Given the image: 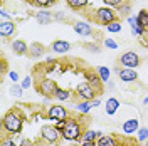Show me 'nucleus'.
Returning <instances> with one entry per match:
<instances>
[{
  "label": "nucleus",
  "mask_w": 148,
  "mask_h": 146,
  "mask_svg": "<svg viewBox=\"0 0 148 146\" xmlns=\"http://www.w3.org/2000/svg\"><path fill=\"white\" fill-rule=\"evenodd\" d=\"M24 121H25V118L17 108L9 109L2 118V129L7 134H20L22 128H24Z\"/></svg>",
  "instance_id": "nucleus-1"
},
{
  "label": "nucleus",
  "mask_w": 148,
  "mask_h": 146,
  "mask_svg": "<svg viewBox=\"0 0 148 146\" xmlns=\"http://www.w3.org/2000/svg\"><path fill=\"white\" fill-rule=\"evenodd\" d=\"M84 131H86V128H84L83 121H77L76 118H69L64 131L61 134H62V139H66V141H83Z\"/></svg>",
  "instance_id": "nucleus-2"
},
{
  "label": "nucleus",
  "mask_w": 148,
  "mask_h": 146,
  "mask_svg": "<svg viewBox=\"0 0 148 146\" xmlns=\"http://www.w3.org/2000/svg\"><path fill=\"white\" fill-rule=\"evenodd\" d=\"M94 20L98 24H101V25H108L111 22L118 20V14L111 7H99V9L94 10Z\"/></svg>",
  "instance_id": "nucleus-3"
},
{
  "label": "nucleus",
  "mask_w": 148,
  "mask_h": 146,
  "mask_svg": "<svg viewBox=\"0 0 148 146\" xmlns=\"http://www.w3.org/2000/svg\"><path fill=\"white\" fill-rule=\"evenodd\" d=\"M57 82L54 79H49V77H44V79H40V81H37V86L36 89L39 94H42L44 98H54L56 96V91H57Z\"/></svg>",
  "instance_id": "nucleus-4"
},
{
  "label": "nucleus",
  "mask_w": 148,
  "mask_h": 146,
  "mask_svg": "<svg viewBox=\"0 0 148 146\" xmlns=\"http://www.w3.org/2000/svg\"><path fill=\"white\" fill-rule=\"evenodd\" d=\"M40 138L46 143H49V145H57L62 139V134H61V131L56 128L54 124H46V126L40 128Z\"/></svg>",
  "instance_id": "nucleus-5"
},
{
  "label": "nucleus",
  "mask_w": 148,
  "mask_h": 146,
  "mask_svg": "<svg viewBox=\"0 0 148 146\" xmlns=\"http://www.w3.org/2000/svg\"><path fill=\"white\" fill-rule=\"evenodd\" d=\"M74 94L77 96L79 101H92V99H96V98H99V94L94 91L92 86H89L88 82H79V84L76 86Z\"/></svg>",
  "instance_id": "nucleus-6"
},
{
  "label": "nucleus",
  "mask_w": 148,
  "mask_h": 146,
  "mask_svg": "<svg viewBox=\"0 0 148 146\" xmlns=\"http://www.w3.org/2000/svg\"><path fill=\"white\" fill-rule=\"evenodd\" d=\"M46 118L47 119H52V121H67L71 118L69 116V111L66 109L64 106H59V104H52L49 106L46 111Z\"/></svg>",
  "instance_id": "nucleus-7"
},
{
  "label": "nucleus",
  "mask_w": 148,
  "mask_h": 146,
  "mask_svg": "<svg viewBox=\"0 0 148 146\" xmlns=\"http://www.w3.org/2000/svg\"><path fill=\"white\" fill-rule=\"evenodd\" d=\"M141 62V59H140V55L136 52H133V50H126V52H123L120 55V64L121 67H128V69H136Z\"/></svg>",
  "instance_id": "nucleus-8"
},
{
  "label": "nucleus",
  "mask_w": 148,
  "mask_h": 146,
  "mask_svg": "<svg viewBox=\"0 0 148 146\" xmlns=\"http://www.w3.org/2000/svg\"><path fill=\"white\" fill-rule=\"evenodd\" d=\"M114 72L118 74V79L121 82H135L138 81V72L136 69H128V67H121V65H116L114 67Z\"/></svg>",
  "instance_id": "nucleus-9"
},
{
  "label": "nucleus",
  "mask_w": 148,
  "mask_h": 146,
  "mask_svg": "<svg viewBox=\"0 0 148 146\" xmlns=\"http://www.w3.org/2000/svg\"><path fill=\"white\" fill-rule=\"evenodd\" d=\"M84 77H86V82L89 84V86H92V89L98 92V94H101L103 92V84L104 82L101 81V77L98 76V72L96 71H84Z\"/></svg>",
  "instance_id": "nucleus-10"
},
{
  "label": "nucleus",
  "mask_w": 148,
  "mask_h": 146,
  "mask_svg": "<svg viewBox=\"0 0 148 146\" xmlns=\"http://www.w3.org/2000/svg\"><path fill=\"white\" fill-rule=\"evenodd\" d=\"M17 25L14 20H2L0 22V37L2 39H10V37L15 34Z\"/></svg>",
  "instance_id": "nucleus-11"
},
{
  "label": "nucleus",
  "mask_w": 148,
  "mask_h": 146,
  "mask_svg": "<svg viewBox=\"0 0 148 146\" xmlns=\"http://www.w3.org/2000/svg\"><path fill=\"white\" fill-rule=\"evenodd\" d=\"M74 32L77 34V35L81 37H91L92 34H94V30H92V27L88 24V22H84V20H77V22H74Z\"/></svg>",
  "instance_id": "nucleus-12"
},
{
  "label": "nucleus",
  "mask_w": 148,
  "mask_h": 146,
  "mask_svg": "<svg viewBox=\"0 0 148 146\" xmlns=\"http://www.w3.org/2000/svg\"><path fill=\"white\" fill-rule=\"evenodd\" d=\"M51 49H52V52L62 55L71 50V44L67 40H62V39H56L54 42H52V46H51Z\"/></svg>",
  "instance_id": "nucleus-13"
},
{
  "label": "nucleus",
  "mask_w": 148,
  "mask_h": 146,
  "mask_svg": "<svg viewBox=\"0 0 148 146\" xmlns=\"http://www.w3.org/2000/svg\"><path fill=\"white\" fill-rule=\"evenodd\" d=\"M121 129H123V133H125V134H133V133H136V131L140 129L138 119H136V118H130V119H126V121L123 123Z\"/></svg>",
  "instance_id": "nucleus-14"
},
{
  "label": "nucleus",
  "mask_w": 148,
  "mask_h": 146,
  "mask_svg": "<svg viewBox=\"0 0 148 146\" xmlns=\"http://www.w3.org/2000/svg\"><path fill=\"white\" fill-rule=\"evenodd\" d=\"M46 54V47L42 46V44H39V42H32L30 46H29V57L30 59H39V57H42V55Z\"/></svg>",
  "instance_id": "nucleus-15"
},
{
  "label": "nucleus",
  "mask_w": 148,
  "mask_h": 146,
  "mask_svg": "<svg viewBox=\"0 0 148 146\" xmlns=\"http://www.w3.org/2000/svg\"><path fill=\"white\" fill-rule=\"evenodd\" d=\"M12 50L17 55H27L29 54V44L22 39H15L12 42Z\"/></svg>",
  "instance_id": "nucleus-16"
},
{
  "label": "nucleus",
  "mask_w": 148,
  "mask_h": 146,
  "mask_svg": "<svg viewBox=\"0 0 148 146\" xmlns=\"http://www.w3.org/2000/svg\"><path fill=\"white\" fill-rule=\"evenodd\" d=\"M96 146H120V141L114 134H103L98 138Z\"/></svg>",
  "instance_id": "nucleus-17"
},
{
  "label": "nucleus",
  "mask_w": 148,
  "mask_h": 146,
  "mask_svg": "<svg viewBox=\"0 0 148 146\" xmlns=\"http://www.w3.org/2000/svg\"><path fill=\"white\" fill-rule=\"evenodd\" d=\"M128 24H130V27H131V32L135 34V35H138V37H143V35H147V32L141 29V25L138 24V17L136 15H130L128 18Z\"/></svg>",
  "instance_id": "nucleus-18"
},
{
  "label": "nucleus",
  "mask_w": 148,
  "mask_h": 146,
  "mask_svg": "<svg viewBox=\"0 0 148 146\" xmlns=\"http://www.w3.org/2000/svg\"><path fill=\"white\" fill-rule=\"evenodd\" d=\"M36 20L39 22V25H49L52 20H54V14H51V12H46V10H39L36 12Z\"/></svg>",
  "instance_id": "nucleus-19"
},
{
  "label": "nucleus",
  "mask_w": 148,
  "mask_h": 146,
  "mask_svg": "<svg viewBox=\"0 0 148 146\" xmlns=\"http://www.w3.org/2000/svg\"><path fill=\"white\" fill-rule=\"evenodd\" d=\"M118 109H120V99H116V98H110V99H106L104 111H106V114H108V116L116 114V111H118Z\"/></svg>",
  "instance_id": "nucleus-20"
},
{
  "label": "nucleus",
  "mask_w": 148,
  "mask_h": 146,
  "mask_svg": "<svg viewBox=\"0 0 148 146\" xmlns=\"http://www.w3.org/2000/svg\"><path fill=\"white\" fill-rule=\"evenodd\" d=\"M103 136V131H92V129H86L83 134V141H88V143H96L98 138ZM81 141V143H83Z\"/></svg>",
  "instance_id": "nucleus-21"
},
{
  "label": "nucleus",
  "mask_w": 148,
  "mask_h": 146,
  "mask_svg": "<svg viewBox=\"0 0 148 146\" xmlns=\"http://www.w3.org/2000/svg\"><path fill=\"white\" fill-rule=\"evenodd\" d=\"M66 3L73 10H83L89 5V0H66Z\"/></svg>",
  "instance_id": "nucleus-22"
},
{
  "label": "nucleus",
  "mask_w": 148,
  "mask_h": 146,
  "mask_svg": "<svg viewBox=\"0 0 148 146\" xmlns=\"http://www.w3.org/2000/svg\"><path fill=\"white\" fill-rule=\"evenodd\" d=\"M92 109L91 106V101H77L76 102V111L79 113V114H89V111Z\"/></svg>",
  "instance_id": "nucleus-23"
},
{
  "label": "nucleus",
  "mask_w": 148,
  "mask_h": 146,
  "mask_svg": "<svg viewBox=\"0 0 148 146\" xmlns=\"http://www.w3.org/2000/svg\"><path fill=\"white\" fill-rule=\"evenodd\" d=\"M54 99L61 101V102H64V101H71V99H73V92L67 91V89H62V87H57Z\"/></svg>",
  "instance_id": "nucleus-24"
},
{
  "label": "nucleus",
  "mask_w": 148,
  "mask_h": 146,
  "mask_svg": "<svg viewBox=\"0 0 148 146\" xmlns=\"http://www.w3.org/2000/svg\"><path fill=\"white\" fill-rule=\"evenodd\" d=\"M136 17H138V24L141 25V29L148 34V10L147 9H141L138 12V15H136Z\"/></svg>",
  "instance_id": "nucleus-25"
},
{
  "label": "nucleus",
  "mask_w": 148,
  "mask_h": 146,
  "mask_svg": "<svg viewBox=\"0 0 148 146\" xmlns=\"http://www.w3.org/2000/svg\"><path fill=\"white\" fill-rule=\"evenodd\" d=\"M96 72H98V76L101 77L103 82H110V77H111V69L110 67H106V65H99L98 69H96Z\"/></svg>",
  "instance_id": "nucleus-26"
},
{
  "label": "nucleus",
  "mask_w": 148,
  "mask_h": 146,
  "mask_svg": "<svg viewBox=\"0 0 148 146\" xmlns=\"http://www.w3.org/2000/svg\"><path fill=\"white\" fill-rule=\"evenodd\" d=\"M130 12H131V3H130V2H125L123 5H120V7L116 9V14H118V17L128 18V17H130Z\"/></svg>",
  "instance_id": "nucleus-27"
},
{
  "label": "nucleus",
  "mask_w": 148,
  "mask_h": 146,
  "mask_svg": "<svg viewBox=\"0 0 148 146\" xmlns=\"http://www.w3.org/2000/svg\"><path fill=\"white\" fill-rule=\"evenodd\" d=\"M30 2L39 9H47V7H52L57 0H30Z\"/></svg>",
  "instance_id": "nucleus-28"
},
{
  "label": "nucleus",
  "mask_w": 148,
  "mask_h": 146,
  "mask_svg": "<svg viewBox=\"0 0 148 146\" xmlns=\"http://www.w3.org/2000/svg\"><path fill=\"white\" fill-rule=\"evenodd\" d=\"M24 91H25V89L20 86V82H18V84H12V86H10V94H12L14 98H22Z\"/></svg>",
  "instance_id": "nucleus-29"
},
{
  "label": "nucleus",
  "mask_w": 148,
  "mask_h": 146,
  "mask_svg": "<svg viewBox=\"0 0 148 146\" xmlns=\"http://www.w3.org/2000/svg\"><path fill=\"white\" fill-rule=\"evenodd\" d=\"M106 30H108L110 34H118V32H121V22L120 20H114V22L108 24V25H106Z\"/></svg>",
  "instance_id": "nucleus-30"
},
{
  "label": "nucleus",
  "mask_w": 148,
  "mask_h": 146,
  "mask_svg": "<svg viewBox=\"0 0 148 146\" xmlns=\"http://www.w3.org/2000/svg\"><path fill=\"white\" fill-rule=\"evenodd\" d=\"M136 139H138V143H145L148 139V128L147 126H143V128H140L136 131Z\"/></svg>",
  "instance_id": "nucleus-31"
},
{
  "label": "nucleus",
  "mask_w": 148,
  "mask_h": 146,
  "mask_svg": "<svg viewBox=\"0 0 148 146\" xmlns=\"http://www.w3.org/2000/svg\"><path fill=\"white\" fill-rule=\"evenodd\" d=\"M125 2H128V0H103L104 7H111V9H118V7L123 5Z\"/></svg>",
  "instance_id": "nucleus-32"
},
{
  "label": "nucleus",
  "mask_w": 148,
  "mask_h": 146,
  "mask_svg": "<svg viewBox=\"0 0 148 146\" xmlns=\"http://www.w3.org/2000/svg\"><path fill=\"white\" fill-rule=\"evenodd\" d=\"M84 47H86L89 52H92V54H99V52H101V46H99L98 42H89V44H84Z\"/></svg>",
  "instance_id": "nucleus-33"
},
{
  "label": "nucleus",
  "mask_w": 148,
  "mask_h": 146,
  "mask_svg": "<svg viewBox=\"0 0 148 146\" xmlns=\"http://www.w3.org/2000/svg\"><path fill=\"white\" fill-rule=\"evenodd\" d=\"M103 46L106 47V49H111V50H116V49H118L116 40H114V39H110V37H106V39L103 40Z\"/></svg>",
  "instance_id": "nucleus-34"
},
{
  "label": "nucleus",
  "mask_w": 148,
  "mask_h": 146,
  "mask_svg": "<svg viewBox=\"0 0 148 146\" xmlns=\"http://www.w3.org/2000/svg\"><path fill=\"white\" fill-rule=\"evenodd\" d=\"M20 86H22L24 89H29V87L32 86V77H30V76H25V77L20 81Z\"/></svg>",
  "instance_id": "nucleus-35"
},
{
  "label": "nucleus",
  "mask_w": 148,
  "mask_h": 146,
  "mask_svg": "<svg viewBox=\"0 0 148 146\" xmlns=\"http://www.w3.org/2000/svg\"><path fill=\"white\" fill-rule=\"evenodd\" d=\"M9 77H10V81H12V84H18V81H20V76H18L17 71H10Z\"/></svg>",
  "instance_id": "nucleus-36"
},
{
  "label": "nucleus",
  "mask_w": 148,
  "mask_h": 146,
  "mask_svg": "<svg viewBox=\"0 0 148 146\" xmlns=\"http://www.w3.org/2000/svg\"><path fill=\"white\" fill-rule=\"evenodd\" d=\"M2 20H12V15H10V14L3 9V7L0 9V22H2Z\"/></svg>",
  "instance_id": "nucleus-37"
},
{
  "label": "nucleus",
  "mask_w": 148,
  "mask_h": 146,
  "mask_svg": "<svg viewBox=\"0 0 148 146\" xmlns=\"http://www.w3.org/2000/svg\"><path fill=\"white\" fill-rule=\"evenodd\" d=\"M0 146H18L17 143H15V141H14V139H12V138H3V139H2V145Z\"/></svg>",
  "instance_id": "nucleus-38"
},
{
  "label": "nucleus",
  "mask_w": 148,
  "mask_h": 146,
  "mask_svg": "<svg viewBox=\"0 0 148 146\" xmlns=\"http://www.w3.org/2000/svg\"><path fill=\"white\" fill-rule=\"evenodd\" d=\"M54 20H59V22H67V17H66L62 12H54Z\"/></svg>",
  "instance_id": "nucleus-39"
},
{
  "label": "nucleus",
  "mask_w": 148,
  "mask_h": 146,
  "mask_svg": "<svg viewBox=\"0 0 148 146\" xmlns=\"http://www.w3.org/2000/svg\"><path fill=\"white\" fill-rule=\"evenodd\" d=\"M66 124H67V121H56V123H54V126H56V128H57V129H59V131H61V133H62V131H64Z\"/></svg>",
  "instance_id": "nucleus-40"
},
{
  "label": "nucleus",
  "mask_w": 148,
  "mask_h": 146,
  "mask_svg": "<svg viewBox=\"0 0 148 146\" xmlns=\"http://www.w3.org/2000/svg\"><path fill=\"white\" fill-rule=\"evenodd\" d=\"M91 106H92V108H98V106H101V99H99V98L92 99V101H91Z\"/></svg>",
  "instance_id": "nucleus-41"
},
{
  "label": "nucleus",
  "mask_w": 148,
  "mask_h": 146,
  "mask_svg": "<svg viewBox=\"0 0 148 146\" xmlns=\"http://www.w3.org/2000/svg\"><path fill=\"white\" fill-rule=\"evenodd\" d=\"M79 146H96V143H88V141H83Z\"/></svg>",
  "instance_id": "nucleus-42"
},
{
  "label": "nucleus",
  "mask_w": 148,
  "mask_h": 146,
  "mask_svg": "<svg viewBox=\"0 0 148 146\" xmlns=\"http://www.w3.org/2000/svg\"><path fill=\"white\" fill-rule=\"evenodd\" d=\"M7 71V62H5V59L2 61V72H5Z\"/></svg>",
  "instance_id": "nucleus-43"
},
{
  "label": "nucleus",
  "mask_w": 148,
  "mask_h": 146,
  "mask_svg": "<svg viewBox=\"0 0 148 146\" xmlns=\"http://www.w3.org/2000/svg\"><path fill=\"white\" fill-rule=\"evenodd\" d=\"M143 104L148 108V96H145V98H143Z\"/></svg>",
  "instance_id": "nucleus-44"
},
{
  "label": "nucleus",
  "mask_w": 148,
  "mask_h": 146,
  "mask_svg": "<svg viewBox=\"0 0 148 146\" xmlns=\"http://www.w3.org/2000/svg\"><path fill=\"white\" fill-rule=\"evenodd\" d=\"M145 146H148V139H147V141H145Z\"/></svg>",
  "instance_id": "nucleus-45"
}]
</instances>
